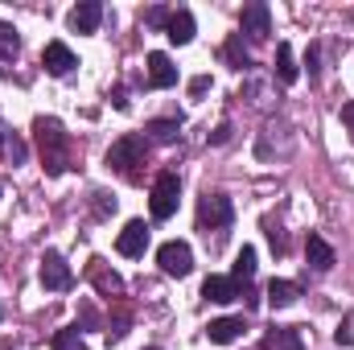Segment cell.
<instances>
[{"label":"cell","mask_w":354,"mask_h":350,"mask_svg":"<svg viewBox=\"0 0 354 350\" xmlns=\"http://www.w3.org/2000/svg\"><path fill=\"white\" fill-rule=\"evenodd\" d=\"M297 297H301V288H297L292 280H272V284H268V305H272V309H288Z\"/></svg>","instance_id":"ffe728a7"},{"label":"cell","mask_w":354,"mask_h":350,"mask_svg":"<svg viewBox=\"0 0 354 350\" xmlns=\"http://www.w3.org/2000/svg\"><path fill=\"white\" fill-rule=\"evenodd\" d=\"M66 21H71V29H75V33H95V29H99V21H103V4H99V0H83V4H75V8H71V17H66Z\"/></svg>","instance_id":"8fae6325"},{"label":"cell","mask_w":354,"mask_h":350,"mask_svg":"<svg viewBox=\"0 0 354 350\" xmlns=\"http://www.w3.org/2000/svg\"><path fill=\"white\" fill-rule=\"evenodd\" d=\"M33 140H37V153H41V169L50 177L66 174V169L75 165V140H71V132L62 128V120L37 116V120H33Z\"/></svg>","instance_id":"6da1fadb"},{"label":"cell","mask_w":354,"mask_h":350,"mask_svg":"<svg viewBox=\"0 0 354 350\" xmlns=\"http://www.w3.org/2000/svg\"><path fill=\"white\" fill-rule=\"evenodd\" d=\"M342 124L351 128V136H354V99L351 103H342Z\"/></svg>","instance_id":"f546056e"},{"label":"cell","mask_w":354,"mask_h":350,"mask_svg":"<svg viewBox=\"0 0 354 350\" xmlns=\"http://www.w3.org/2000/svg\"><path fill=\"white\" fill-rule=\"evenodd\" d=\"M305 260H309L313 272H330V268L338 264V256H334V248H330L322 235H309V239H305Z\"/></svg>","instance_id":"4fadbf2b"},{"label":"cell","mask_w":354,"mask_h":350,"mask_svg":"<svg viewBox=\"0 0 354 350\" xmlns=\"http://www.w3.org/2000/svg\"><path fill=\"white\" fill-rule=\"evenodd\" d=\"M41 284H46L50 293H66V288L75 284V272H71V264L62 260L58 252H46V256H41Z\"/></svg>","instance_id":"8992f818"},{"label":"cell","mask_w":354,"mask_h":350,"mask_svg":"<svg viewBox=\"0 0 354 350\" xmlns=\"http://www.w3.org/2000/svg\"><path fill=\"white\" fill-rule=\"evenodd\" d=\"M239 29H243L248 37H256V42L272 33V12H268L264 0H256V4H248V8L239 12Z\"/></svg>","instance_id":"9c48e42d"},{"label":"cell","mask_w":354,"mask_h":350,"mask_svg":"<svg viewBox=\"0 0 354 350\" xmlns=\"http://www.w3.org/2000/svg\"><path fill=\"white\" fill-rule=\"evenodd\" d=\"M145 165H149V140L136 136V132L120 136V140L107 149V169H115L124 181H140V177H145Z\"/></svg>","instance_id":"7a4b0ae2"},{"label":"cell","mask_w":354,"mask_h":350,"mask_svg":"<svg viewBox=\"0 0 354 350\" xmlns=\"http://www.w3.org/2000/svg\"><path fill=\"white\" fill-rule=\"evenodd\" d=\"M17 54H21V37H17V29H12L8 21H0V58L12 62Z\"/></svg>","instance_id":"603a6c76"},{"label":"cell","mask_w":354,"mask_h":350,"mask_svg":"<svg viewBox=\"0 0 354 350\" xmlns=\"http://www.w3.org/2000/svg\"><path fill=\"white\" fill-rule=\"evenodd\" d=\"M256 276V248H243L239 256H235V272H231V280L235 284H248Z\"/></svg>","instance_id":"7402d4cb"},{"label":"cell","mask_w":354,"mask_h":350,"mask_svg":"<svg viewBox=\"0 0 354 350\" xmlns=\"http://www.w3.org/2000/svg\"><path fill=\"white\" fill-rule=\"evenodd\" d=\"M231 219H235V206H231L227 194H202V202H198V227L206 235L210 231H227Z\"/></svg>","instance_id":"277c9868"},{"label":"cell","mask_w":354,"mask_h":350,"mask_svg":"<svg viewBox=\"0 0 354 350\" xmlns=\"http://www.w3.org/2000/svg\"><path fill=\"white\" fill-rule=\"evenodd\" d=\"M145 21H149V25H169V12H165V8H153Z\"/></svg>","instance_id":"f1b7e54d"},{"label":"cell","mask_w":354,"mask_h":350,"mask_svg":"<svg viewBox=\"0 0 354 350\" xmlns=\"http://www.w3.org/2000/svg\"><path fill=\"white\" fill-rule=\"evenodd\" d=\"M177 198H181V177H177L174 169L157 174V181H153V198H149V210H153L157 223H165V219L177 214Z\"/></svg>","instance_id":"3957f363"},{"label":"cell","mask_w":354,"mask_h":350,"mask_svg":"<svg viewBox=\"0 0 354 350\" xmlns=\"http://www.w3.org/2000/svg\"><path fill=\"white\" fill-rule=\"evenodd\" d=\"M0 136H4V153H8V161L21 165V161H25V140H17L12 132H0Z\"/></svg>","instance_id":"d4e9b609"},{"label":"cell","mask_w":354,"mask_h":350,"mask_svg":"<svg viewBox=\"0 0 354 350\" xmlns=\"http://www.w3.org/2000/svg\"><path fill=\"white\" fill-rule=\"evenodd\" d=\"M206 91H210V79H206V75L189 79V95H194V99H198V95H206Z\"/></svg>","instance_id":"4316f807"},{"label":"cell","mask_w":354,"mask_h":350,"mask_svg":"<svg viewBox=\"0 0 354 350\" xmlns=\"http://www.w3.org/2000/svg\"><path fill=\"white\" fill-rule=\"evenodd\" d=\"M239 334H243V317H214V322L206 326V338H210V342H218V347L235 342Z\"/></svg>","instance_id":"e0dca14e"},{"label":"cell","mask_w":354,"mask_h":350,"mask_svg":"<svg viewBox=\"0 0 354 350\" xmlns=\"http://www.w3.org/2000/svg\"><path fill=\"white\" fill-rule=\"evenodd\" d=\"M41 66H46L54 79H66V75L79 66V58H75V50H71L66 42H50V46L41 50Z\"/></svg>","instance_id":"52a82bcc"},{"label":"cell","mask_w":354,"mask_h":350,"mask_svg":"<svg viewBox=\"0 0 354 350\" xmlns=\"http://www.w3.org/2000/svg\"><path fill=\"white\" fill-rule=\"evenodd\" d=\"M145 350H161V347H145Z\"/></svg>","instance_id":"4dcf8cb0"},{"label":"cell","mask_w":354,"mask_h":350,"mask_svg":"<svg viewBox=\"0 0 354 350\" xmlns=\"http://www.w3.org/2000/svg\"><path fill=\"white\" fill-rule=\"evenodd\" d=\"M165 37H169L174 46H189V42H194V12H189V8H177V12H169Z\"/></svg>","instance_id":"9a60e30c"},{"label":"cell","mask_w":354,"mask_h":350,"mask_svg":"<svg viewBox=\"0 0 354 350\" xmlns=\"http://www.w3.org/2000/svg\"><path fill=\"white\" fill-rule=\"evenodd\" d=\"M276 75H280V83H284V87H292V83L301 79V71H297V58H292V46H288V42H280V46H276Z\"/></svg>","instance_id":"d6986e66"},{"label":"cell","mask_w":354,"mask_h":350,"mask_svg":"<svg viewBox=\"0 0 354 350\" xmlns=\"http://www.w3.org/2000/svg\"><path fill=\"white\" fill-rule=\"evenodd\" d=\"M231 140V124H218L214 132H210V145H227Z\"/></svg>","instance_id":"83f0119b"},{"label":"cell","mask_w":354,"mask_h":350,"mask_svg":"<svg viewBox=\"0 0 354 350\" xmlns=\"http://www.w3.org/2000/svg\"><path fill=\"white\" fill-rule=\"evenodd\" d=\"M334 342H338V347H351L354 342V322H342V326L334 330Z\"/></svg>","instance_id":"484cf974"},{"label":"cell","mask_w":354,"mask_h":350,"mask_svg":"<svg viewBox=\"0 0 354 350\" xmlns=\"http://www.w3.org/2000/svg\"><path fill=\"white\" fill-rule=\"evenodd\" d=\"M202 297H206V301H214V305H231V301H239V297H243V284H235L231 276H206Z\"/></svg>","instance_id":"30bf717a"},{"label":"cell","mask_w":354,"mask_h":350,"mask_svg":"<svg viewBox=\"0 0 354 350\" xmlns=\"http://www.w3.org/2000/svg\"><path fill=\"white\" fill-rule=\"evenodd\" d=\"M223 58H227L235 71H248V66H252V54H248V46H243V33H231V37H227Z\"/></svg>","instance_id":"44dd1931"},{"label":"cell","mask_w":354,"mask_h":350,"mask_svg":"<svg viewBox=\"0 0 354 350\" xmlns=\"http://www.w3.org/2000/svg\"><path fill=\"white\" fill-rule=\"evenodd\" d=\"M149 83L153 87H161V91H169V87H177V66H174V58L169 54H149Z\"/></svg>","instance_id":"7c38bea8"},{"label":"cell","mask_w":354,"mask_h":350,"mask_svg":"<svg viewBox=\"0 0 354 350\" xmlns=\"http://www.w3.org/2000/svg\"><path fill=\"white\" fill-rule=\"evenodd\" d=\"M79 338H83V326H62V330L54 334L50 350H79Z\"/></svg>","instance_id":"cb8c5ba5"},{"label":"cell","mask_w":354,"mask_h":350,"mask_svg":"<svg viewBox=\"0 0 354 350\" xmlns=\"http://www.w3.org/2000/svg\"><path fill=\"white\" fill-rule=\"evenodd\" d=\"M157 264H161V272L165 276H189L194 272V252H189V243H181V239H169V243H161L157 248Z\"/></svg>","instance_id":"5b68a950"},{"label":"cell","mask_w":354,"mask_h":350,"mask_svg":"<svg viewBox=\"0 0 354 350\" xmlns=\"http://www.w3.org/2000/svg\"><path fill=\"white\" fill-rule=\"evenodd\" d=\"M87 276L95 280V288H99L103 297H120V293H124V280H120L115 272H107V264H103V260H91L87 264Z\"/></svg>","instance_id":"2e32d148"},{"label":"cell","mask_w":354,"mask_h":350,"mask_svg":"<svg viewBox=\"0 0 354 350\" xmlns=\"http://www.w3.org/2000/svg\"><path fill=\"white\" fill-rule=\"evenodd\" d=\"M145 248H149V227H145L140 219H132V223L120 231L115 252H120V256H128V260H136V256H145Z\"/></svg>","instance_id":"ba28073f"},{"label":"cell","mask_w":354,"mask_h":350,"mask_svg":"<svg viewBox=\"0 0 354 350\" xmlns=\"http://www.w3.org/2000/svg\"><path fill=\"white\" fill-rule=\"evenodd\" d=\"M177 136H181V120H149V124H145V140L174 145Z\"/></svg>","instance_id":"ac0fdd59"},{"label":"cell","mask_w":354,"mask_h":350,"mask_svg":"<svg viewBox=\"0 0 354 350\" xmlns=\"http://www.w3.org/2000/svg\"><path fill=\"white\" fill-rule=\"evenodd\" d=\"M260 350H305V342H301L297 326H272L264 334V342H260Z\"/></svg>","instance_id":"5bb4252c"}]
</instances>
